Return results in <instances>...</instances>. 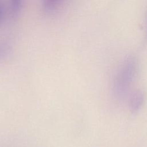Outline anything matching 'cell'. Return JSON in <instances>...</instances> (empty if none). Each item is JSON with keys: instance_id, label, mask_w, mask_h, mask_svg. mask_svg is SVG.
<instances>
[{"instance_id": "obj_1", "label": "cell", "mask_w": 147, "mask_h": 147, "mask_svg": "<svg viewBox=\"0 0 147 147\" xmlns=\"http://www.w3.org/2000/svg\"><path fill=\"white\" fill-rule=\"evenodd\" d=\"M137 69V61L133 57H128L119 67L113 84V90L117 97H123L127 92L136 77Z\"/></svg>"}, {"instance_id": "obj_3", "label": "cell", "mask_w": 147, "mask_h": 147, "mask_svg": "<svg viewBox=\"0 0 147 147\" xmlns=\"http://www.w3.org/2000/svg\"><path fill=\"white\" fill-rule=\"evenodd\" d=\"M61 1L62 0H42V10L46 13H51L57 8Z\"/></svg>"}, {"instance_id": "obj_6", "label": "cell", "mask_w": 147, "mask_h": 147, "mask_svg": "<svg viewBox=\"0 0 147 147\" xmlns=\"http://www.w3.org/2000/svg\"><path fill=\"white\" fill-rule=\"evenodd\" d=\"M5 16V10L3 8V6L2 5V4L0 3V24L3 21V19L4 18Z\"/></svg>"}, {"instance_id": "obj_2", "label": "cell", "mask_w": 147, "mask_h": 147, "mask_svg": "<svg viewBox=\"0 0 147 147\" xmlns=\"http://www.w3.org/2000/svg\"><path fill=\"white\" fill-rule=\"evenodd\" d=\"M145 100L144 92L141 90L134 91L130 95L129 101V109L131 113H136L141 107Z\"/></svg>"}, {"instance_id": "obj_4", "label": "cell", "mask_w": 147, "mask_h": 147, "mask_svg": "<svg viewBox=\"0 0 147 147\" xmlns=\"http://www.w3.org/2000/svg\"><path fill=\"white\" fill-rule=\"evenodd\" d=\"M11 44L7 40H2L0 42V61L5 59L10 53Z\"/></svg>"}, {"instance_id": "obj_5", "label": "cell", "mask_w": 147, "mask_h": 147, "mask_svg": "<svg viewBox=\"0 0 147 147\" xmlns=\"http://www.w3.org/2000/svg\"><path fill=\"white\" fill-rule=\"evenodd\" d=\"M24 0H10V10L13 17H17L21 12Z\"/></svg>"}]
</instances>
